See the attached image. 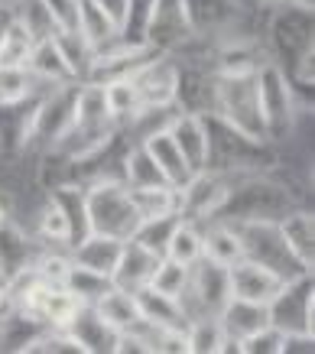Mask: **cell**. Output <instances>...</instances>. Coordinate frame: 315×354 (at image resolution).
Listing matches in <instances>:
<instances>
[{
  "label": "cell",
  "instance_id": "obj_1",
  "mask_svg": "<svg viewBox=\"0 0 315 354\" xmlns=\"http://www.w3.org/2000/svg\"><path fill=\"white\" fill-rule=\"evenodd\" d=\"M267 55L270 62L289 78L293 91H309L315 82V17L309 3L283 0L273 13L267 32Z\"/></svg>",
  "mask_w": 315,
  "mask_h": 354
},
{
  "label": "cell",
  "instance_id": "obj_2",
  "mask_svg": "<svg viewBox=\"0 0 315 354\" xmlns=\"http://www.w3.org/2000/svg\"><path fill=\"white\" fill-rule=\"evenodd\" d=\"M296 208L289 185L273 179L270 172H238L231 176L228 195L218 205L211 221L244 225V221H280L286 212Z\"/></svg>",
  "mask_w": 315,
  "mask_h": 354
},
{
  "label": "cell",
  "instance_id": "obj_3",
  "mask_svg": "<svg viewBox=\"0 0 315 354\" xmlns=\"http://www.w3.org/2000/svg\"><path fill=\"white\" fill-rule=\"evenodd\" d=\"M85 208H88V227L91 234H108L117 241H131L133 231L140 227V212L133 202L131 185L108 176L85 185Z\"/></svg>",
  "mask_w": 315,
  "mask_h": 354
},
{
  "label": "cell",
  "instance_id": "obj_4",
  "mask_svg": "<svg viewBox=\"0 0 315 354\" xmlns=\"http://www.w3.org/2000/svg\"><path fill=\"white\" fill-rule=\"evenodd\" d=\"M267 319L270 328L286 342H312L315 335V283L312 273L286 279L276 296L267 302Z\"/></svg>",
  "mask_w": 315,
  "mask_h": 354
},
{
  "label": "cell",
  "instance_id": "obj_5",
  "mask_svg": "<svg viewBox=\"0 0 315 354\" xmlns=\"http://www.w3.org/2000/svg\"><path fill=\"white\" fill-rule=\"evenodd\" d=\"M205 118V130H208V166L205 169H218V172H260L263 160H270L267 143L244 137L240 130H234L231 124L218 118V114H202Z\"/></svg>",
  "mask_w": 315,
  "mask_h": 354
},
{
  "label": "cell",
  "instance_id": "obj_6",
  "mask_svg": "<svg viewBox=\"0 0 315 354\" xmlns=\"http://www.w3.org/2000/svg\"><path fill=\"white\" fill-rule=\"evenodd\" d=\"M218 118L231 124L234 130H240L244 137L257 140V143H270L267 140V127H263L260 101H257V82L254 75L240 78H221L215 82V111Z\"/></svg>",
  "mask_w": 315,
  "mask_h": 354
},
{
  "label": "cell",
  "instance_id": "obj_7",
  "mask_svg": "<svg viewBox=\"0 0 315 354\" xmlns=\"http://www.w3.org/2000/svg\"><path fill=\"white\" fill-rule=\"evenodd\" d=\"M254 82H257V101H260L267 140L293 137L296 118H299V101H296V91H293V85H289V78L267 59V62L257 68Z\"/></svg>",
  "mask_w": 315,
  "mask_h": 354
},
{
  "label": "cell",
  "instance_id": "obj_8",
  "mask_svg": "<svg viewBox=\"0 0 315 354\" xmlns=\"http://www.w3.org/2000/svg\"><path fill=\"white\" fill-rule=\"evenodd\" d=\"M234 227H238L240 244H244V257L254 260V263H260V267H267V270H273L283 283L293 277H303V273H312V270L289 250V244L283 241L276 221H244V225H234Z\"/></svg>",
  "mask_w": 315,
  "mask_h": 354
},
{
  "label": "cell",
  "instance_id": "obj_9",
  "mask_svg": "<svg viewBox=\"0 0 315 354\" xmlns=\"http://www.w3.org/2000/svg\"><path fill=\"white\" fill-rule=\"evenodd\" d=\"M82 82H66V85H52L39 95V104L33 111V124H30V137L23 150H52L59 140L68 133L72 120H75V95Z\"/></svg>",
  "mask_w": 315,
  "mask_h": 354
},
{
  "label": "cell",
  "instance_id": "obj_10",
  "mask_svg": "<svg viewBox=\"0 0 315 354\" xmlns=\"http://www.w3.org/2000/svg\"><path fill=\"white\" fill-rule=\"evenodd\" d=\"M228 299H231L228 267H221V263L208 257H198L189 267V286L179 296L185 319L192 322V319H202V315H218Z\"/></svg>",
  "mask_w": 315,
  "mask_h": 354
},
{
  "label": "cell",
  "instance_id": "obj_11",
  "mask_svg": "<svg viewBox=\"0 0 315 354\" xmlns=\"http://www.w3.org/2000/svg\"><path fill=\"white\" fill-rule=\"evenodd\" d=\"M231 185V172H218V169H198L192 172V179L185 185H179L182 192V208L179 215L185 221H195V225H205L211 221V215L218 212V205L225 202Z\"/></svg>",
  "mask_w": 315,
  "mask_h": 354
},
{
  "label": "cell",
  "instance_id": "obj_12",
  "mask_svg": "<svg viewBox=\"0 0 315 354\" xmlns=\"http://www.w3.org/2000/svg\"><path fill=\"white\" fill-rule=\"evenodd\" d=\"M189 39H192V30L185 20L182 0H156L150 17H146L143 43L163 55H175Z\"/></svg>",
  "mask_w": 315,
  "mask_h": 354
},
{
  "label": "cell",
  "instance_id": "obj_13",
  "mask_svg": "<svg viewBox=\"0 0 315 354\" xmlns=\"http://www.w3.org/2000/svg\"><path fill=\"white\" fill-rule=\"evenodd\" d=\"M267 46H260L254 36H238V32H228L215 39V49H211V72L221 78H240V75H257V68L267 62Z\"/></svg>",
  "mask_w": 315,
  "mask_h": 354
},
{
  "label": "cell",
  "instance_id": "obj_14",
  "mask_svg": "<svg viewBox=\"0 0 315 354\" xmlns=\"http://www.w3.org/2000/svg\"><path fill=\"white\" fill-rule=\"evenodd\" d=\"M182 10L192 36H202V39L228 36L238 30L240 17H244L240 0H182Z\"/></svg>",
  "mask_w": 315,
  "mask_h": 354
},
{
  "label": "cell",
  "instance_id": "obj_15",
  "mask_svg": "<svg viewBox=\"0 0 315 354\" xmlns=\"http://www.w3.org/2000/svg\"><path fill=\"white\" fill-rule=\"evenodd\" d=\"M179 62V75H175V111L185 114H211L215 111V82L218 75L211 72L208 62Z\"/></svg>",
  "mask_w": 315,
  "mask_h": 354
},
{
  "label": "cell",
  "instance_id": "obj_16",
  "mask_svg": "<svg viewBox=\"0 0 315 354\" xmlns=\"http://www.w3.org/2000/svg\"><path fill=\"white\" fill-rule=\"evenodd\" d=\"M175 75H179V62L173 55H153L131 78L140 97V108H175Z\"/></svg>",
  "mask_w": 315,
  "mask_h": 354
},
{
  "label": "cell",
  "instance_id": "obj_17",
  "mask_svg": "<svg viewBox=\"0 0 315 354\" xmlns=\"http://www.w3.org/2000/svg\"><path fill=\"white\" fill-rule=\"evenodd\" d=\"M39 250H43V244L33 241L17 221L7 218L0 225V279L10 283L13 277H20L23 270H33Z\"/></svg>",
  "mask_w": 315,
  "mask_h": 354
},
{
  "label": "cell",
  "instance_id": "obj_18",
  "mask_svg": "<svg viewBox=\"0 0 315 354\" xmlns=\"http://www.w3.org/2000/svg\"><path fill=\"white\" fill-rule=\"evenodd\" d=\"M62 332L78 344L82 354H114L117 338H120V332H114V328L101 319L95 306H82V309L75 312V319H72Z\"/></svg>",
  "mask_w": 315,
  "mask_h": 354
},
{
  "label": "cell",
  "instance_id": "obj_19",
  "mask_svg": "<svg viewBox=\"0 0 315 354\" xmlns=\"http://www.w3.org/2000/svg\"><path fill=\"white\" fill-rule=\"evenodd\" d=\"M228 279H231V296L234 299H247V302H267L276 296V290L283 286V279L273 270L254 263V260L240 257L238 263L228 267Z\"/></svg>",
  "mask_w": 315,
  "mask_h": 354
},
{
  "label": "cell",
  "instance_id": "obj_20",
  "mask_svg": "<svg viewBox=\"0 0 315 354\" xmlns=\"http://www.w3.org/2000/svg\"><path fill=\"white\" fill-rule=\"evenodd\" d=\"M169 137L175 140V147L182 150L185 162L192 169H205L208 166V130H205V118L202 114H185V111H175L173 120H169Z\"/></svg>",
  "mask_w": 315,
  "mask_h": 354
},
{
  "label": "cell",
  "instance_id": "obj_21",
  "mask_svg": "<svg viewBox=\"0 0 315 354\" xmlns=\"http://www.w3.org/2000/svg\"><path fill=\"white\" fill-rule=\"evenodd\" d=\"M156 260H160V254L146 250V247L137 244V241H124L120 257H117V267H114V273H111V283H114L117 290H127V292L143 290V286L150 283V277H153Z\"/></svg>",
  "mask_w": 315,
  "mask_h": 354
},
{
  "label": "cell",
  "instance_id": "obj_22",
  "mask_svg": "<svg viewBox=\"0 0 315 354\" xmlns=\"http://www.w3.org/2000/svg\"><path fill=\"white\" fill-rule=\"evenodd\" d=\"M218 322H221L225 338L240 344V342H247L250 335H257L260 328H267L270 319H267V306H263V302H247V299H234V296H231V299L225 302V309L218 312Z\"/></svg>",
  "mask_w": 315,
  "mask_h": 354
},
{
  "label": "cell",
  "instance_id": "obj_23",
  "mask_svg": "<svg viewBox=\"0 0 315 354\" xmlns=\"http://www.w3.org/2000/svg\"><path fill=\"white\" fill-rule=\"evenodd\" d=\"M26 68L36 82L43 85H66V82H75L72 78V68H68L66 55H62V46L55 39V32L49 36H39L33 43V53L26 59Z\"/></svg>",
  "mask_w": 315,
  "mask_h": 354
},
{
  "label": "cell",
  "instance_id": "obj_24",
  "mask_svg": "<svg viewBox=\"0 0 315 354\" xmlns=\"http://www.w3.org/2000/svg\"><path fill=\"white\" fill-rule=\"evenodd\" d=\"M120 247L124 241L117 237H108V234H88L85 241H78L72 247V263L75 267H85V270H95L101 277H111L114 267H117V257H120Z\"/></svg>",
  "mask_w": 315,
  "mask_h": 354
},
{
  "label": "cell",
  "instance_id": "obj_25",
  "mask_svg": "<svg viewBox=\"0 0 315 354\" xmlns=\"http://www.w3.org/2000/svg\"><path fill=\"white\" fill-rule=\"evenodd\" d=\"M133 296H137V306H140V319L146 325H153V328L166 332V328H185V325H189L182 306H179V299H173V296H163V292L150 290V286L137 290Z\"/></svg>",
  "mask_w": 315,
  "mask_h": 354
},
{
  "label": "cell",
  "instance_id": "obj_26",
  "mask_svg": "<svg viewBox=\"0 0 315 354\" xmlns=\"http://www.w3.org/2000/svg\"><path fill=\"white\" fill-rule=\"evenodd\" d=\"M276 225H280V234H283V241L289 244V250L303 260L305 267L312 270V263H315V221H312V212H305V208L296 205L293 212H286Z\"/></svg>",
  "mask_w": 315,
  "mask_h": 354
},
{
  "label": "cell",
  "instance_id": "obj_27",
  "mask_svg": "<svg viewBox=\"0 0 315 354\" xmlns=\"http://www.w3.org/2000/svg\"><path fill=\"white\" fill-rule=\"evenodd\" d=\"M202 257L215 260L221 267H231L244 257V244H240V234L234 225H225V221H205L202 225Z\"/></svg>",
  "mask_w": 315,
  "mask_h": 354
},
{
  "label": "cell",
  "instance_id": "obj_28",
  "mask_svg": "<svg viewBox=\"0 0 315 354\" xmlns=\"http://www.w3.org/2000/svg\"><path fill=\"white\" fill-rule=\"evenodd\" d=\"M143 147L150 150V156L156 160V166L163 169V176L169 179L173 185H185L189 179H192V166L185 162L182 150L175 147V140L169 137V130H156V133H150L146 140H140Z\"/></svg>",
  "mask_w": 315,
  "mask_h": 354
},
{
  "label": "cell",
  "instance_id": "obj_29",
  "mask_svg": "<svg viewBox=\"0 0 315 354\" xmlns=\"http://www.w3.org/2000/svg\"><path fill=\"white\" fill-rule=\"evenodd\" d=\"M120 179L131 185V189H156V185H173L163 176V169L156 166V160L150 156V150L143 143H131L124 150L120 160Z\"/></svg>",
  "mask_w": 315,
  "mask_h": 354
},
{
  "label": "cell",
  "instance_id": "obj_30",
  "mask_svg": "<svg viewBox=\"0 0 315 354\" xmlns=\"http://www.w3.org/2000/svg\"><path fill=\"white\" fill-rule=\"evenodd\" d=\"M95 309H98V315L114 328V332H133V328L143 322L137 296L127 290H117V286H111V290L95 302Z\"/></svg>",
  "mask_w": 315,
  "mask_h": 354
},
{
  "label": "cell",
  "instance_id": "obj_31",
  "mask_svg": "<svg viewBox=\"0 0 315 354\" xmlns=\"http://www.w3.org/2000/svg\"><path fill=\"white\" fill-rule=\"evenodd\" d=\"M78 32L91 49H104L120 36V30L114 26L108 13L101 10L95 0H78Z\"/></svg>",
  "mask_w": 315,
  "mask_h": 354
},
{
  "label": "cell",
  "instance_id": "obj_32",
  "mask_svg": "<svg viewBox=\"0 0 315 354\" xmlns=\"http://www.w3.org/2000/svg\"><path fill=\"white\" fill-rule=\"evenodd\" d=\"M140 218H160V215H179L182 208V192L179 185H156V189H131ZM182 218V215H179Z\"/></svg>",
  "mask_w": 315,
  "mask_h": 354
},
{
  "label": "cell",
  "instance_id": "obj_33",
  "mask_svg": "<svg viewBox=\"0 0 315 354\" xmlns=\"http://www.w3.org/2000/svg\"><path fill=\"white\" fill-rule=\"evenodd\" d=\"M36 237L46 247H72V231H68V218L62 212V205L55 202L52 195L46 198V205L39 208L36 218Z\"/></svg>",
  "mask_w": 315,
  "mask_h": 354
},
{
  "label": "cell",
  "instance_id": "obj_34",
  "mask_svg": "<svg viewBox=\"0 0 315 354\" xmlns=\"http://www.w3.org/2000/svg\"><path fill=\"white\" fill-rule=\"evenodd\" d=\"M163 257H173V260H179V263H185V267H192V263L202 257V225L179 218V225L173 227V234L166 241Z\"/></svg>",
  "mask_w": 315,
  "mask_h": 354
},
{
  "label": "cell",
  "instance_id": "obj_35",
  "mask_svg": "<svg viewBox=\"0 0 315 354\" xmlns=\"http://www.w3.org/2000/svg\"><path fill=\"white\" fill-rule=\"evenodd\" d=\"M36 36L30 32V26L13 13V20L7 23V30L0 36V65H26L30 53H33Z\"/></svg>",
  "mask_w": 315,
  "mask_h": 354
},
{
  "label": "cell",
  "instance_id": "obj_36",
  "mask_svg": "<svg viewBox=\"0 0 315 354\" xmlns=\"http://www.w3.org/2000/svg\"><path fill=\"white\" fill-rule=\"evenodd\" d=\"M104 104H108V118L114 124H127V120L140 111V97H137V88H133L131 78H117V82H104Z\"/></svg>",
  "mask_w": 315,
  "mask_h": 354
},
{
  "label": "cell",
  "instance_id": "obj_37",
  "mask_svg": "<svg viewBox=\"0 0 315 354\" xmlns=\"http://www.w3.org/2000/svg\"><path fill=\"white\" fill-rule=\"evenodd\" d=\"M185 342H189V354H221L225 348V332L218 315H202L185 325Z\"/></svg>",
  "mask_w": 315,
  "mask_h": 354
},
{
  "label": "cell",
  "instance_id": "obj_38",
  "mask_svg": "<svg viewBox=\"0 0 315 354\" xmlns=\"http://www.w3.org/2000/svg\"><path fill=\"white\" fill-rule=\"evenodd\" d=\"M111 286H114L111 277H101V273H95V270L75 267V263H72V270H68V277H66V290L72 292L82 306H95Z\"/></svg>",
  "mask_w": 315,
  "mask_h": 354
},
{
  "label": "cell",
  "instance_id": "obj_39",
  "mask_svg": "<svg viewBox=\"0 0 315 354\" xmlns=\"http://www.w3.org/2000/svg\"><path fill=\"white\" fill-rule=\"evenodd\" d=\"M36 85H43V82H36L26 65H0V104L26 101L30 95L39 91Z\"/></svg>",
  "mask_w": 315,
  "mask_h": 354
},
{
  "label": "cell",
  "instance_id": "obj_40",
  "mask_svg": "<svg viewBox=\"0 0 315 354\" xmlns=\"http://www.w3.org/2000/svg\"><path fill=\"white\" fill-rule=\"evenodd\" d=\"M146 286L156 290V292H163V296L179 299L182 290L189 286V267L179 263V260H173V257H160L156 260V267H153V277H150Z\"/></svg>",
  "mask_w": 315,
  "mask_h": 354
},
{
  "label": "cell",
  "instance_id": "obj_41",
  "mask_svg": "<svg viewBox=\"0 0 315 354\" xmlns=\"http://www.w3.org/2000/svg\"><path fill=\"white\" fill-rule=\"evenodd\" d=\"M55 39L62 46V55H66L68 68H72V78L75 82H88L91 65H95V49L82 39V32H55Z\"/></svg>",
  "mask_w": 315,
  "mask_h": 354
},
{
  "label": "cell",
  "instance_id": "obj_42",
  "mask_svg": "<svg viewBox=\"0 0 315 354\" xmlns=\"http://www.w3.org/2000/svg\"><path fill=\"white\" fill-rule=\"evenodd\" d=\"M82 309V302L66 290V286H52L49 296L43 302V312H39V319H43L49 328H66L72 319H75V312Z\"/></svg>",
  "mask_w": 315,
  "mask_h": 354
},
{
  "label": "cell",
  "instance_id": "obj_43",
  "mask_svg": "<svg viewBox=\"0 0 315 354\" xmlns=\"http://www.w3.org/2000/svg\"><path fill=\"white\" fill-rule=\"evenodd\" d=\"M179 225V215H160V218H143L140 227L133 231L131 241H137V244H143L146 250H153V254H160L163 257L166 250V241H169V234H173V227Z\"/></svg>",
  "mask_w": 315,
  "mask_h": 354
},
{
  "label": "cell",
  "instance_id": "obj_44",
  "mask_svg": "<svg viewBox=\"0 0 315 354\" xmlns=\"http://www.w3.org/2000/svg\"><path fill=\"white\" fill-rule=\"evenodd\" d=\"M33 270H36V277L43 279V283H49V286H66V277H68V270H72V257L62 254L59 247H46L43 244Z\"/></svg>",
  "mask_w": 315,
  "mask_h": 354
},
{
  "label": "cell",
  "instance_id": "obj_45",
  "mask_svg": "<svg viewBox=\"0 0 315 354\" xmlns=\"http://www.w3.org/2000/svg\"><path fill=\"white\" fill-rule=\"evenodd\" d=\"M55 32H78V0H39Z\"/></svg>",
  "mask_w": 315,
  "mask_h": 354
},
{
  "label": "cell",
  "instance_id": "obj_46",
  "mask_svg": "<svg viewBox=\"0 0 315 354\" xmlns=\"http://www.w3.org/2000/svg\"><path fill=\"white\" fill-rule=\"evenodd\" d=\"M240 354H286V338L267 325L257 335H250L247 342H240Z\"/></svg>",
  "mask_w": 315,
  "mask_h": 354
},
{
  "label": "cell",
  "instance_id": "obj_47",
  "mask_svg": "<svg viewBox=\"0 0 315 354\" xmlns=\"http://www.w3.org/2000/svg\"><path fill=\"white\" fill-rule=\"evenodd\" d=\"M95 3H98L101 10L114 20V26H117V30L124 26V20H127V0H95Z\"/></svg>",
  "mask_w": 315,
  "mask_h": 354
},
{
  "label": "cell",
  "instance_id": "obj_48",
  "mask_svg": "<svg viewBox=\"0 0 315 354\" xmlns=\"http://www.w3.org/2000/svg\"><path fill=\"white\" fill-rule=\"evenodd\" d=\"M10 312H13L10 286H7V279H0V319H3V315H10Z\"/></svg>",
  "mask_w": 315,
  "mask_h": 354
},
{
  "label": "cell",
  "instance_id": "obj_49",
  "mask_svg": "<svg viewBox=\"0 0 315 354\" xmlns=\"http://www.w3.org/2000/svg\"><path fill=\"white\" fill-rule=\"evenodd\" d=\"M13 13H17L13 7H0V36H3V30H7V23L13 20Z\"/></svg>",
  "mask_w": 315,
  "mask_h": 354
},
{
  "label": "cell",
  "instance_id": "obj_50",
  "mask_svg": "<svg viewBox=\"0 0 315 354\" xmlns=\"http://www.w3.org/2000/svg\"><path fill=\"white\" fill-rule=\"evenodd\" d=\"M7 218H10V208H7V202H3V198H0V225H3V221H7Z\"/></svg>",
  "mask_w": 315,
  "mask_h": 354
},
{
  "label": "cell",
  "instance_id": "obj_51",
  "mask_svg": "<svg viewBox=\"0 0 315 354\" xmlns=\"http://www.w3.org/2000/svg\"><path fill=\"white\" fill-rule=\"evenodd\" d=\"M13 3H17V0H0V7H13Z\"/></svg>",
  "mask_w": 315,
  "mask_h": 354
},
{
  "label": "cell",
  "instance_id": "obj_52",
  "mask_svg": "<svg viewBox=\"0 0 315 354\" xmlns=\"http://www.w3.org/2000/svg\"><path fill=\"white\" fill-rule=\"evenodd\" d=\"M299 3H309V7H312V0H299Z\"/></svg>",
  "mask_w": 315,
  "mask_h": 354
},
{
  "label": "cell",
  "instance_id": "obj_53",
  "mask_svg": "<svg viewBox=\"0 0 315 354\" xmlns=\"http://www.w3.org/2000/svg\"><path fill=\"white\" fill-rule=\"evenodd\" d=\"M267 3H283V0H267Z\"/></svg>",
  "mask_w": 315,
  "mask_h": 354
}]
</instances>
